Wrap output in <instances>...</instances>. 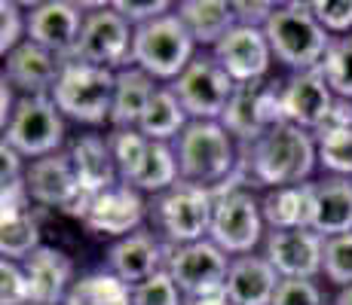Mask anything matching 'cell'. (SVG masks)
<instances>
[{
	"label": "cell",
	"instance_id": "8992f818",
	"mask_svg": "<svg viewBox=\"0 0 352 305\" xmlns=\"http://www.w3.org/2000/svg\"><path fill=\"white\" fill-rule=\"evenodd\" d=\"M212 211H214L212 189L181 180L168 193L151 199V220H147V226L168 247H184V244L208 239Z\"/></svg>",
	"mask_w": 352,
	"mask_h": 305
},
{
	"label": "cell",
	"instance_id": "e0dca14e",
	"mask_svg": "<svg viewBox=\"0 0 352 305\" xmlns=\"http://www.w3.org/2000/svg\"><path fill=\"white\" fill-rule=\"evenodd\" d=\"M25 183H28L31 202L37 208H56V211L74 214V208L83 202L77 168H74L67 150L28 162Z\"/></svg>",
	"mask_w": 352,
	"mask_h": 305
},
{
	"label": "cell",
	"instance_id": "f1b7e54d",
	"mask_svg": "<svg viewBox=\"0 0 352 305\" xmlns=\"http://www.w3.org/2000/svg\"><path fill=\"white\" fill-rule=\"evenodd\" d=\"M65 305H132V287L107 269L77 275Z\"/></svg>",
	"mask_w": 352,
	"mask_h": 305
},
{
	"label": "cell",
	"instance_id": "f6af8a7d",
	"mask_svg": "<svg viewBox=\"0 0 352 305\" xmlns=\"http://www.w3.org/2000/svg\"><path fill=\"white\" fill-rule=\"evenodd\" d=\"M337 128H352V101H343L337 98L334 107H331L328 119H324V125L319 128V132H337ZM316 132V134H319Z\"/></svg>",
	"mask_w": 352,
	"mask_h": 305
},
{
	"label": "cell",
	"instance_id": "603a6c76",
	"mask_svg": "<svg viewBox=\"0 0 352 305\" xmlns=\"http://www.w3.org/2000/svg\"><path fill=\"white\" fill-rule=\"evenodd\" d=\"M279 281H282L279 272L270 266L263 254L236 256L230 263L224 300L230 305H273Z\"/></svg>",
	"mask_w": 352,
	"mask_h": 305
},
{
	"label": "cell",
	"instance_id": "8d00e7d4",
	"mask_svg": "<svg viewBox=\"0 0 352 305\" xmlns=\"http://www.w3.org/2000/svg\"><path fill=\"white\" fill-rule=\"evenodd\" d=\"M28 40V10L16 0L0 3V56H10L12 49Z\"/></svg>",
	"mask_w": 352,
	"mask_h": 305
},
{
	"label": "cell",
	"instance_id": "60d3db41",
	"mask_svg": "<svg viewBox=\"0 0 352 305\" xmlns=\"http://www.w3.org/2000/svg\"><path fill=\"white\" fill-rule=\"evenodd\" d=\"M273 305H328L319 281H303V278H282L276 290Z\"/></svg>",
	"mask_w": 352,
	"mask_h": 305
},
{
	"label": "cell",
	"instance_id": "4fadbf2b",
	"mask_svg": "<svg viewBox=\"0 0 352 305\" xmlns=\"http://www.w3.org/2000/svg\"><path fill=\"white\" fill-rule=\"evenodd\" d=\"M230 263L233 256H227L212 239H202L184 247H172L166 269L187 300H206V296H224Z\"/></svg>",
	"mask_w": 352,
	"mask_h": 305
},
{
	"label": "cell",
	"instance_id": "30bf717a",
	"mask_svg": "<svg viewBox=\"0 0 352 305\" xmlns=\"http://www.w3.org/2000/svg\"><path fill=\"white\" fill-rule=\"evenodd\" d=\"M282 89H285V80L282 77L236 86L221 125L233 134V141L239 147L254 144L261 134H267L270 128L285 122V113H282Z\"/></svg>",
	"mask_w": 352,
	"mask_h": 305
},
{
	"label": "cell",
	"instance_id": "4dcf8cb0",
	"mask_svg": "<svg viewBox=\"0 0 352 305\" xmlns=\"http://www.w3.org/2000/svg\"><path fill=\"white\" fill-rule=\"evenodd\" d=\"M40 247H43V235H40V223L34 211L0 217V254H3V260L25 263Z\"/></svg>",
	"mask_w": 352,
	"mask_h": 305
},
{
	"label": "cell",
	"instance_id": "ffe728a7",
	"mask_svg": "<svg viewBox=\"0 0 352 305\" xmlns=\"http://www.w3.org/2000/svg\"><path fill=\"white\" fill-rule=\"evenodd\" d=\"M62 67L65 58L25 40L19 49L3 58V80L19 92V98H37V95H52Z\"/></svg>",
	"mask_w": 352,
	"mask_h": 305
},
{
	"label": "cell",
	"instance_id": "c3c4849f",
	"mask_svg": "<svg viewBox=\"0 0 352 305\" xmlns=\"http://www.w3.org/2000/svg\"><path fill=\"white\" fill-rule=\"evenodd\" d=\"M328 305H331V302H328Z\"/></svg>",
	"mask_w": 352,
	"mask_h": 305
},
{
	"label": "cell",
	"instance_id": "f546056e",
	"mask_svg": "<svg viewBox=\"0 0 352 305\" xmlns=\"http://www.w3.org/2000/svg\"><path fill=\"white\" fill-rule=\"evenodd\" d=\"M175 183H181V168H178L175 144H157V141H151V150H147L144 165H141L138 178L129 183V186H135L138 193H144L147 199H153V195L168 193Z\"/></svg>",
	"mask_w": 352,
	"mask_h": 305
},
{
	"label": "cell",
	"instance_id": "1f68e13d",
	"mask_svg": "<svg viewBox=\"0 0 352 305\" xmlns=\"http://www.w3.org/2000/svg\"><path fill=\"white\" fill-rule=\"evenodd\" d=\"M107 144H111L113 162H117L120 180L132 183L135 178H138L144 159H147L151 141H147L138 128H107Z\"/></svg>",
	"mask_w": 352,
	"mask_h": 305
},
{
	"label": "cell",
	"instance_id": "277c9868",
	"mask_svg": "<svg viewBox=\"0 0 352 305\" xmlns=\"http://www.w3.org/2000/svg\"><path fill=\"white\" fill-rule=\"evenodd\" d=\"M175 153L181 180L206 186L212 193L224 186L239 168V144L221 122H190L175 141Z\"/></svg>",
	"mask_w": 352,
	"mask_h": 305
},
{
	"label": "cell",
	"instance_id": "2e32d148",
	"mask_svg": "<svg viewBox=\"0 0 352 305\" xmlns=\"http://www.w3.org/2000/svg\"><path fill=\"white\" fill-rule=\"evenodd\" d=\"M212 56L221 61V67L230 73L236 86L239 83H257V80L273 77V49L263 28H248L236 25L233 31L212 49Z\"/></svg>",
	"mask_w": 352,
	"mask_h": 305
},
{
	"label": "cell",
	"instance_id": "6da1fadb",
	"mask_svg": "<svg viewBox=\"0 0 352 305\" xmlns=\"http://www.w3.org/2000/svg\"><path fill=\"white\" fill-rule=\"evenodd\" d=\"M316 171H319L316 134L282 122L261 134L254 144L239 147V168L233 178L254 193H267V189L309 183Z\"/></svg>",
	"mask_w": 352,
	"mask_h": 305
},
{
	"label": "cell",
	"instance_id": "ba28073f",
	"mask_svg": "<svg viewBox=\"0 0 352 305\" xmlns=\"http://www.w3.org/2000/svg\"><path fill=\"white\" fill-rule=\"evenodd\" d=\"M3 141L28 162L62 153L67 147V119L50 95L19 98L10 122L3 125Z\"/></svg>",
	"mask_w": 352,
	"mask_h": 305
},
{
	"label": "cell",
	"instance_id": "d6986e66",
	"mask_svg": "<svg viewBox=\"0 0 352 305\" xmlns=\"http://www.w3.org/2000/svg\"><path fill=\"white\" fill-rule=\"evenodd\" d=\"M337 95L331 92L328 80L322 71H309V73H291L285 77V89H282V113L285 122L307 132H319L328 119L331 107H334Z\"/></svg>",
	"mask_w": 352,
	"mask_h": 305
},
{
	"label": "cell",
	"instance_id": "d590c367",
	"mask_svg": "<svg viewBox=\"0 0 352 305\" xmlns=\"http://www.w3.org/2000/svg\"><path fill=\"white\" fill-rule=\"evenodd\" d=\"M132 305H187V296L181 293L168 269H162L144 284L132 287Z\"/></svg>",
	"mask_w": 352,
	"mask_h": 305
},
{
	"label": "cell",
	"instance_id": "ee69618b",
	"mask_svg": "<svg viewBox=\"0 0 352 305\" xmlns=\"http://www.w3.org/2000/svg\"><path fill=\"white\" fill-rule=\"evenodd\" d=\"M28 171V159L22 153H16L6 141H0V183L10 180H22Z\"/></svg>",
	"mask_w": 352,
	"mask_h": 305
},
{
	"label": "cell",
	"instance_id": "ac0fdd59",
	"mask_svg": "<svg viewBox=\"0 0 352 305\" xmlns=\"http://www.w3.org/2000/svg\"><path fill=\"white\" fill-rule=\"evenodd\" d=\"M168 254H172V247L151 226H144L138 232L126 235V239L111 241L104 254V269L117 275L120 281H126L129 287H138L168 266Z\"/></svg>",
	"mask_w": 352,
	"mask_h": 305
},
{
	"label": "cell",
	"instance_id": "d6a6232c",
	"mask_svg": "<svg viewBox=\"0 0 352 305\" xmlns=\"http://www.w3.org/2000/svg\"><path fill=\"white\" fill-rule=\"evenodd\" d=\"M319 147V171L324 178H349L352 180V128L316 134Z\"/></svg>",
	"mask_w": 352,
	"mask_h": 305
},
{
	"label": "cell",
	"instance_id": "4316f807",
	"mask_svg": "<svg viewBox=\"0 0 352 305\" xmlns=\"http://www.w3.org/2000/svg\"><path fill=\"white\" fill-rule=\"evenodd\" d=\"M160 83L144 73L141 67L129 64L117 71V89H113V110H111V128H138L151 98L157 95Z\"/></svg>",
	"mask_w": 352,
	"mask_h": 305
},
{
	"label": "cell",
	"instance_id": "44dd1931",
	"mask_svg": "<svg viewBox=\"0 0 352 305\" xmlns=\"http://www.w3.org/2000/svg\"><path fill=\"white\" fill-rule=\"evenodd\" d=\"M65 150L71 156L74 168H77L83 199L86 195H98V193H104V189H111L120 183L117 162H113L111 144H107V132L83 128L80 134H71Z\"/></svg>",
	"mask_w": 352,
	"mask_h": 305
},
{
	"label": "cell",
	"instance_id": "83f0119b",
	"mask_svg": "<svg viewBox=\"0 0 352 305\" xmlns=\"http://www.w3.org/2000/svg\"><path fill=\"white\" fill-rule=\"evenodd\" d=\"M187 125H190V117L181 107L178 95L168 89V86H160L157 95L151 98V104H147L144 117L138 122V132L147 141H157V144H175L184 134Z\"/></svg>",
	"mask_w": 352,
	"mask_h": 305
},
{
	"label": "cell",
	"instance_id": "d4e9b609",
	"mask_svg": "<svg viewBox=\"0 0 352 305\" xmlns=\"http://www.w3.org/2000/svg\"><path fill=\"white\" fill-rule=\"evenodd\" d=\"M175 12L187 25V31L202 52H212L239 25L233 0H181Z\"/></svg>",
	"mask_w": 352,
	"mask_h": 305
},
{
	"label": "cell",
	"instance_id": "8fae6325",
	"mask_svg": "<svg viewBox=\"0 0 352 305\" xmlns=\"http://www.w3.org/2000/svg\"><path fill=\"white\" fill-rule=\"evenodd\" d=\"M168 89L178 95L190 122H221L236 92V83L212 52L199 49L196 58L187 64V71Z\"/></svg>",
	"mask_w": 352,
	"mask_h": 305
},
{
	"label": "cell",
	"instance_id": "e575fe53",
	"mask_svg": "<svg viewBox=\"0 0 352 305\" xmlns=\"http://www.w3.org/2000/svg\"><path fill=\"white\" fill-rule=\"evenodd\" d=\"M322 278L331 287H352V232L324 239V269Z\"/></svg>",
	"mask_w": 352,
	"mask_h": 305
},
{
	"label": "cell",
	"instance_id": "3957f363",
	"mask_svg": "<svg viewBox=\"0 0 352 305\" xmlns=\"http://www.w3.org/2000/svg\"><path fill=\"white\" fill-rule=\"evenodd\" d=\"M113 89H117V71L86 64V61H65L62 77L50 98L62 110L67 122H77L83 128H111Z\"/></svg>",
	"mask_w": 352,
	"mask_h": 305
},
{
	"label": "cell",
	"instance_id": "7bdbcfd3",
	"mask_svg": "<svg viewBox=\"0 0 352 305\" xmlns=\"http://www.w3.org/2000/svg\"><path fill=\"white\" fill-rule=\"evenodd\" d=\"M233 6L239 25H248V28H267L273 12L279 10V3H273V0H233Z\"/></svg>",
	"mask_w": 352,
	"mask_h": 305
},
{
	"label": "cell",
	"instance_id": "7a4b0ae2",
	"mask_svg": "<svg viewBox=\"0 0 352 305\" xmlns=\"http://www.w3.org/2000/svg\"><path fill=\"white\" fill-rule=\"evenodd\" d=\"M263 31H267L276 64L285 67L288 77L319 71L324 56H328L331 40H334L313 16L309 3H300V0L279 3V10L273 12Z\"/></svg>",
	"mask_w": 352,
	"mask_h": 305
},
{
	"label": "cell",
	"instance_id": "7402d4cb",
	"mask_svg": "<svg viewBox=\"0 0 352 305\" xmlns=\"http://www.w3.org/2000/svg\"><path fill=\"white\" fill-rule=\"evenodd\" d=\"M22 266L31 284L34 305H65L77 275H74V260L62 247L43 244L40 250H34Z\"/></svg>",
	"mask_w": 352,
	"mask_h": 305
},
{
	"label": "cell",
	"instance_id": "b9f144b4",
	"mask_svg": "<svg viewBox=\"0 0 352 305\" xmlns=\"http://www.w3.org/2000/svg\"><path fill=\"white\" fill-rule=\"evenodd\" d=\"M34 202L28 193V183L22 180H10V183H0V217H12V214H25L34 211Z\"/></svg>",
	"mask_w": 352,
	"mask_h": 305
},
{
	"label": "cell",
	"instance_id": "5bb4252c",
	"mask_svg": "<svg viewBox=\"0 0 352 305\" xmlns=\"http://www.w3.org/2000/svg\"><path fill=\"white\" fill-rule=\"evenodd\" d=\"M28 10V40L58 58L71 61L77 56L80 37L86 25V6L74 0H40L25 6Z\"/></svg>",
	"mask_w": 352,
	"mask_h": 305
},
{
	"label": "cell",
	"instance_id": "7c38bea8",
	"mask_svg": "<svg viewBox=\"0 0 352 305\" xmlns=\"http://www.w3.org/2000/svg\"><path fill=\"white\" fill-rule=\"evenodd\" d=\"M83 6H86V25L74 58L96 67H107V71L129 67L132 64L135 28L113 10V3H83Z\"/></svg>",
	"mask_w": 352,
	"mask_h": 305
},
{
	"label": "cell",
	"instance_id": "52a82bcc",
	"mask_svg": "<svg viewBox=\"0 0 352 305\" xmlns=\"http://www.w3.org/2000/svg\"><path fill=\"white\" fill-rule=\"evenodd\" d=\"M196 52H199V46L178 12H168L144 28H135L132 64L151 73L160 86H172L196 58Z\"/></svg>",
	"mask_w": 352,
	"mask_h": 305
},
{
	"label": "cell",
	"instance_id": "bcb514c9",
	"mask_svg": "<svg viewBox=\"0 0 352 305\" xmlns=\"http://www.w3.org/2000/svg\"><path fill=\"white\" fill-rule=\"evenodd\" d=\"M187 305H230L224 296H206V300H187Z\"/></svg>",
	"mask_w": 352,
	"mask_h": 305
},
{
	"label": "cell",
	"instance_id": "ab89813d",
	"mask_svg": "<svg viewBox=\"0 0 352 305\" xmlns=\"http://www.w3.org/2000/svg\"><path fill=\"white\" fill-rule=\"evenodd\" d=\"M178 3H168V0H113V10L126 19L132 28H144V25L157 22V19L175 12Z\"/></svg>",
	"mask_w": 352,
	"mask_h": 305
},
{
	"label": "cell",
	"instance_id": "484cf974",
	"mask_svg": "<svg viewBox=\"0 0 352 305\" xmlns=\"http://www.w3.org/2000/svg\"><path fill=\"white\" fill-rule=\"evenodd\" d=\"M267 232L279 229H313V180L261 193Z\"/></svg>",
	"mask_w": 352,
	"mask_h": 305
},
{
	"label": "cell",
	"instance_id": "74e56055",
	"mask_svg": "<svg viewBox=\"0 0 352 305\" xmlns=\"http://www.w3.org/2000/svg\"><path fill=\"white\" fill-rule=\"evenodd\" d=\"M0 305H34L31 284L22 263L0 260Z\"/></svg>",
	"mask_w": 352,
	"mask_h": 305
},
{
	"label": "cell",
	"instance_id": "cb8c5ba5",
	"mask_svg": "<svg viewBox=\"0 0 352 305\" xmlns=\"http://www.w3.org/2000/svg\"><path fill=\"white\" fill-rule=\"evenodd\" d=\"M313 232L322 239L352 232V180L322 178L313 180Z\"/></svg>",
	"mask_w": 352,
	"mask_h": 305
},
{
	"label": "cell",
	"instance_id": "9a60e30c",
	"mask_svg": "<svg viewBox=\"0 0 352 305\" xmlns=\"http://www.w3.org/2000/svg\"><path fill=\"white\" fill-rule=\"evenodd\" d=\"M261 254L279 278L319 281L324 269V239L313 229H279L267 232Z\"/></svg>",
	"mask_w": 352,
	"mask_h": 305
},
{
	"label": "cell",
	"instance_id": "836d02e7",
	"mask_svg": "<svg viewBox=\"0 0 352 305\" xmlns=\"http://www.w3.org/2000/svg\"><path fill=\"white\" fill-rule=\"evenodd\" d=\"M319 71L328 80L331 92L343 101H352V34L349 37H334L328 46Z\"/></svg>",
	"mask_w": 352,
	"mask_h": 305
},
{
	"label": "cell",
	"instance_id": "5b68a950",
	"mask_svg": "<svg viewBox=\"0 0 352 305\" xmlns=\"http://www.w3.org/2000/svg\"><path fill=\"white\" fill-rule=\"evenodd\" d=\"M208 239L233 260L257 254V247H263V239H267L261 193L248 189L236 178H230L224 186L214 189V211H212Z\"/></svg>",
	"mask_w": 352,
	"mask_h": 305
},
{
	"label": "cell",
	"instance_id": "7dc6e473",
	"mask_svg": "<svg viewBox=\"0 0 352 305\" xmlns=\"http://www.w3.org/2000/svg\"><path fill=\"white\" fill-rule=\"evenodd\" d=\"M331 305H352V287L337 290V296H334V302H331Z\"/></svg>",
	"mask_w": 352,
	"mask_h": 305
},
{
	"label": "cell",
	"instance_id": "f35d334b",
	"mask_svg": "<svg viewBox=\"0 0 352 305\" xmlns=\"http://www.w3.org/2000/svg\"><path fill=\"white\" fill-rule=\"evenodd\" d=\"M309 10L331 37L352 34V0H309Z\"/></svg>",
	"mask_w": 352,
	"mask_h": 305
},
{
	"label": "cell",
	"instance_id": "9c48e42d",
	"mask_svg": "<svg viewBox=\"0 0 352 305\" xmlns=\"http://www.w3.org/2000/svg\"><path fill=\"white\" fill-rule=\"evenodd\" d=\"M74 217L80 220V226L86 232L98 235V239L120 241L147 226V220H151V199L120 180L117 186L104 189V193L86 195L74 208Z\"/></svg>",
	"mask_w": 352,
	"mask_h": 305
}]
</instances>
